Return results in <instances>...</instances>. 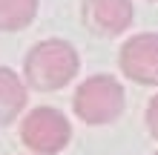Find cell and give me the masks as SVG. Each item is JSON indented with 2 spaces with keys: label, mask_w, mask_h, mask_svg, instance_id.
Segmentation results:
<instances>
[{
  "label": "cell",
  "mask_w": 158,
  "mask_h": 155,
  "mask_svg": "<svg viewBox=\"0 0 158 155\" xmlns=\"http://www.w3.org/2000/svg\"><path fill=\"white\" fill-rule=\"evenodd\" d=\"M78 52L66 40H43L23 60L26 84L38 92H55L78 75Z\"/></svg>",
  "instance_id": "6da1fadb"
},
{
  "label": "cell",
  "mask_w": 158,
  "mask_h": 155,
  "mask_svg": "<svg viewBox=\"0 0 158 155\" xmlns=\"http://www.w3.org/2000/svg\"><path fill=\"white\" fill-rule=\"evenodd\" d=\"M72 106L83 124H109L124 112V86L112 75L86 78L72 98Z\"/></svg>",
  "instance_id": "7a4b0ae2"
},
{
  "label": "cell",
  "mask_w": 158,
  "mask_h": 155,
  "mask_svg": "<svg viewBox=\"0 0 158 155\" xmlns=\"http://www.w3.org/2000/svg\"><path fill=\"white\" fill-rule=\"evenodd\" d=\"M72 126L58 109L52 106H38L23 118L20 124V138L32 152L40 155H55L69 144Z\"/></svg>",
  "instance_id": "3957f363"
},
{
  "label": "cell",
  "mask_w": 158,
  "mask_h": 155,
  "mask_svg": "<svg viewBox=\"0 0 158 155\" xmlns=\"http://www.w3.org/2000/svg\"><path fill=\"white\" fill-rule=\"evenodd\" d=\"M121 72L144 86H158V35H135L118 55Z\"/></svg>",
  "instance_id": "277c9868"
},
{
  "label": "cell",
  "mask_w": 158,
  "mask_h": 155,
  "mask_svg": "<svg viewBox=\"0 0 158 155\" xmlns=\"http://www.w3.org/2000/svg\"><path fill=\"white\" fill-rule=\"evenodd\" d=\"M81 17L92 35L115 38L132 23V3L129 0H83Z\"/></svg>",
  "instance_id": "5b68a950"
},
{
  "label": "cell",
  "mask_w": 158,
  "mask_h": 155,
  "mask_svg": "<svg viewBox=\"0 0 158 155\" xmlns=\"http://www.w3.org/2000/svg\"><path fill=\"white\" fill-rule=\"evenodd\" d=\"M26 106V86L12 69L0 66V126L12 124Z\"/></svg>",
  "instance_id": "8992f818"
},
{
  "label": "cell",
  "mask_w": 158,
  "mask_h": 155,
  "mask_svg": "<svg viewBox=\"0 0 158 155\" xmlns=\"http://www.w3.org/2000/svg\"><path fill=\"white\" fill-rule=\"evenodd\" d=\"M38 14V0H0V32H17Z\"/></svg>",
  "instance_id": "52a82bcc"
},
{
  "label": "cell",
  "mask_w": 158,
  "mask_h": 155,
  "mask_svg": "<svg viewBox=\"0 0 158 155\" xmlns=\"http://www.w3.org/2000/svg\"><path fill=\"white\" fill-rule=\"evenodd\" d=\"M147 129H150L152 138L158 141V95L150 101V106H147Z\"/></svg>",
  "instance_id": "ba28073f"
},
{
  "label": "cell",
  "mask_w": 158,
  "mask_h": 155,
  "mask_svg": "<svg viewBox=\"0 0 158 155\" xmlns=\"http://www.w3.org/2000/svg\"><path fill=\"white\" fill-rule=\"evenodd\" d=\"M155 155H158V152H155Z\"/></svg>",
  "instance_id": "9c48e42d"
}]
</instances>
